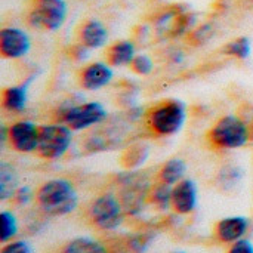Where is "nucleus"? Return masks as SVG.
I'll list each match as a JSON object with an SVG mask.
<instances>
[{
	"label": "nucleus",
	"instance_id": "f257e3e1",
	"mask_svg": "<svg viewBox=\"0 0 253 253\" xmlns=\"http://www.w3.org/2000/svg\"><path fill=\"white\" fill-rule=\"evenodd\" d=\"M40 209L50 216H64L71 213L79 203L77 193L73 184L67 179H50L44 182L37 194Z\"/></svg>",
	"mask_w": 253,
	"mask_h": 253
},
{
	"label": "nucleus",
	"instance_id": "f03ea898",
	"mask_svg": "<svg viewBox=\"0 0 253 253\" xmlns=\"http://www.w3.org/2000/svg\"><path fill=\"white\" fill-rule=\"evenodd\" d=\"M187 119L185 105L181 101H163L153 107L147 116V125L159 136H170L178 133Z\"/></svg>",
	"mask_w": 253,
	"mask_h": 253
},
{
	"label": "nucleus",
	"instance_id": "7ed1b4c3",
	"mask_svg": "<svg viewBox=\"0 0 253 253\" xmlns=\"http://www.w3.org/2000/svg\"><path fill=\"white\" fill-rule=\"evenodd\" d=\"M209 142L219 150H236L245 147L251 139V130L245 119L225 116L211 129Z\"/></svg>",
	"mask_w": 253,
	"mask_h": 253
},
{
	"label": "nucleus",
	"instance_id": "20e7f679",
	"mask_svg": "<svg viewBox=\"0 0 253 253\" xmlns=\"http://www.w3.org/2000/svg\"><path fill=\"white\" fill-rule=\"evenodd\" d=\"M71 141H73L71 129L64 123L40 126L39 145L36 153L43 159L58 160L68 151Z\"/></svg>",
	"mask_w": 253,
	"mask_h": 253
},
{
	"label": "nucleus",
	"instance_id": "39448f33",
	"mask_svg": "<svg viewBox=\"0 0 253 253\" xmlns=\"http://www.w3.org/2000/svg\"><path fill=\"white\" fill-rule=\"evenodd\" d=\"M67 12L65 0H34L28 13V22L37 30L55 31L65 22Z\"/></svg>",
	"mask_w": 253,
	"mask_h": 253
},
{
	"label": "nucleus",
	"instance_id": "423d86ee",
	"mask_svg": "<svg viewBox=\"0 0 253 253\" xmlns=\"http://www.w3.org/2000/svg\"><path fill=\"white\" fill-rule=\"evenodd\" d=\"M120 184V203L125 213L136 215L141 212L144 202L150 193L148 179L139 172H127L119 176Z\"/></svg>",
	"mask_w": 253,
	"mask_h": 253
},
{
	"label": "nucleus",
	"instance_id": "0eeeda50",
	"mask_svg": "<svg viewBox=\"0 0 253 253\" xmlns=\"http://www.w3.org/2000/svg\"><path fill=\"white\" fill-rule=\"evenodd\" d=\"M125 209L120 200L113 194H102L95 199L89 208V218L99 230H116L123 222Z\"/></svg>",
	"mask_w": 253,
	"mask_h": 253
},
{
	"label": "nucleus",
	"instance_id": "6e6552de",
	"mask_svg": "<svg viewBox=\"0 0 253 253\" xmlns=\"http://www.w3.org/2000/svg\"><path fill=\"white\" fill-rule=\"evenodd\" d=\"M107 110L99 102H86L73 105L61 113V123L67 125L71 130H83L104 122Z\"/></svg>",
	"mask_w": 253,
	"mask_h": 253
},
{
	"label": "nucleus",
	"instance_id": "1a4fd4ad",
	"mask_svg": "<svg viewBox=\"0 0 253 253\" xmlns=\"http://www.w3.org/2000/svg\"><path fill=\"white\" fill-rule=\"evenodd\" d=\"M40 127L33 122H18L7 130V141L19 153H33L39 145Z\"/></svg>",
	"mask_w": 253,
	"mask_h": 253
},
{
	"label": "nucleus",
	"instance_id": "9d476101",
	"mask_svg": "<svg viewBox=\"0 0 253 253\" xmlns=\"http://www.w3.org/2000/svg\"><path fill=\"white\" fill-rule=\"evenodd\" d=\"M30 47H31V42L24 30L9 27L0 31V53L3 58L7 59L22 58L30 52Z\"/></svg>",
	"mask_w": 253,
	"mask_h": 253
},
{
	"label": "nucleus",
	"instance_id": "9b49d317",
	"mask_svg": "<svg viewBox=\"0 0 253 253\" xmlns=\"http://www.w3.org/2000/svg\"><path fill=\"white\" fill-rule=\"evenodd\" d=\"M197 206V187L191 179H182L173 187L172 208L179 215L191 213Z\"/></svg>",
	"mask_w": 253,
	"mask_h": 253
},
{
	"label": "nucleus",
	"instance_id": "f8f14e48",
	"mask_svg": "<svg viewBox=\"0 0 253 253\" xmlns=\"http://www.w3.org/2000/svg\"><path fill=\"white\" fill-rule=\"evenodd\" d=\"M113 79V70L104 62H93L83 68L80 74V84L86 90H98L107 86Z\"/></svg>",
	"mask_w": 253,
	"mask_h": 253
},
{
	"label": "nucleus",
	"instance_id": "ddd939ff",
	"mask_svg": "<svg viewBox=\"0 0 253 253\" xmlns=\"http://www.w3.org/2000/svg\"><path fill=\"white\" fill-rule=\"evenodd\" d=\"M249 230V219L245 216L224 218L216 224V237L222 243H236L245 237Z\"/></svg>",
	"mask_w": 253,
	"mask_h": 253
},
{
	"label": "nucleus",
	"instance_id": "4468645a",
	"mask_svg": "<svg viewBox=\"0 0 253 253\" xmlns=\"http://www.w3.org/2000/svg\"><path fill=\"white\" fill-rule=\"evenodd\" d=\"M108 40V31L105 25L98 19H90L83 24L80 30V43L87 49H99Z\"/></svg>",
	"mask_w": 253,
	"mask_h": 253
},
{
	"label": "nucleus",
	"instance_id": "2eb2a0df",
	"mask_svg": "<svg viewBox=\"0 0 253 253\" xmlns=\"http://www.w3.org/2000/svg\"><path fill=\"white\" fill-rule=\"evenodd\" d=\"M136 56L135 53V44L129 40H122L110 46L107 50V61L108 64L114 67H123V65H130L133 58Z\"/></svg>",
	"mask_w": 253,
	"mask_h": 253
},
{
	"label": "nucleus",
	"instance_id": "dca6fc26",
	"mask_svg": "<svg viewBox=\"0 0 253 253\" xmlns=\"http://www.w3.org/2000/svg\"><path fill=\"white\" fill-rule=\"evenodd\" d=\"M1 105L7 111L21 113L27 105V86L18 84L6 87L1 95Z\"/></svg>",
	"mask_w": 253,
	"mask_h": 253
},
{
	"label": "nucleus",
	"instance_id": "f3484780",
	"mask_svg": "<svg viewBox=\"0 0 253 253\" xmlns=\"http://www.w3.org/2000/svg\"><path fill=\"white\" fill-rule=\"evenodd\" d=\"M185 172H187V165L182 159H178V157L170 159L162 166L159 172V181L173 187L184 179Z\"/></svg>",
	"mask_w": 253,
	"mask_h": 253
},
{
	"label": "nucleus",
	"instance_id": "a211bd4d",
	"mask_svg": "<svg viewBox=\"0 0 253 253\" xmlns=\"http://www.w3.org/2000/svg\"><path fill=\"white\" fill-rule=\"evenodd\" d=\"M16 191H18L16 170L4 162L0 163V200L4 202L13 199Z\"/></svg>",
	"mask_w": 253,
	"mask_h": 253
},
{
	"label": "nucleus",
	"instance_id": "6ab92c4d",
	"mask_svg": "<svg viewBox=\"0 0 253 253\" xmlns=\"http://www.w3.org/2000/svg\"><path fill=\"white\" fill-rule=\"evenodd\" d=\"M61 253H111L104 245H101L96 240L80 237L68 242L62 249Z\"/></svg>",
	"mask_w": 253,
	"mask_h": 253
},
{
	"label": "nucleus",
	"instance_id": "aec40b11",
	"mask_svg": "<svg viewBox=\"0 0 253 253\" xmlns=\"http://www.w3.org/2000/svg\"><path fill=\"white\" fill-rule=\"evenodd\" d=\"M172 193H173L172 185L165 184V182H159L150 191V199H151L153 205H156L159 209L166 211L172 206Z\"/></svg>",
	"mask_w": 253,
	"mask_h": 253
},
{
	"label": "nucleus",
	"instance_id": "412c9836",
	"mask_svg": "<svg viewBox=\"0 0 253 253\" xmlns=\"http://www.w3.org/2000/svg\"><path fill=\"white\" fill-rule=\"evenodd\" d=\"M148 157V148L145 145H132L123 154L122 163L126 169H136L139 168Z\"/></svg>",
	"mask_w": 253,
	"mask_h": 253
},
{
	"label": "nucleus",
	"instance_id": "4be33fe9",
	"mask_svg": "<svg viewBox=\"0 0 253 253\" xmlns=\"http://www.w3.org/2000/svg\"><path fill=\"white\" fill-rule=\"evenodd\" d=\"M18 233V222L13 213L3 211L0 213V240L1 243L10 242Z\"/></svg>",
	"mask_w": 253,
	"mask_h": 253
},
{
	"label": "nucleus",
	"instance_id": "5701e85b",
	"mask_svg": "<svg viewBox=\"0 0 253 253\" xmlns=\"http://www.w3.org/2000/svg\"><path fill=\"white\" fill-rule=\"evenodd\" d=\"M224 53L234 56V58H239V59H246L251 55V40L248 37L234 39L228 44H225Z\"/></svg>",
	"mask_w": 253,
	"mask_h": 253
},
{
	"label": "nucleus",
	"instance_id": "b1692460",
	"mask_svg": "<svg viewBox=\"0 0 253 253\" xmlns=\"http://www.w3.org/2000/svg\"><path fill=\"white\" fill-rule=\"evenodd\" d=\"M153 242V234H135L129 236L125 242V252L126 253H144Z\"/></svg>",
	"mask_w": 253,
	"mask_h": 253
},
{
	"label": "nucleus",
	"instance_id": "393cba45",
	"mask_svg": "<svg viewBox=\"0 0 253 253\" xmlns=\"http://www.w3.org/2000/svg\"><path fill=\"white\" fill-rule=\"evenodd\" d=\"M130 67H132L133 73L141 74V76H148V74H151V71L154 68V64H153V61H151V58L148 55L142 53V55H136L133 58Z\"/></svg>",
	"mask_w": 253,
	"mask_h": 253
},
{
	"label": "nucleus",
	"instance_id": "a878e982",
	"mask_svg": "<svg viewBox=\"0 0 253 253\" xmlns=\"http://www.w3.org/2000/svg\"><path fill=\"white\" fill-rule=\"evenodd\" d=\"M240 176H242V173H240L239 169H236V168H224L221 170V173H219L218 181H219V184H222L224 188H231L240 181Z\"/></svg>",
	"mask_w": 253,
	"mask_h": 253
},
{
	"label": "nucleus",
	"instance_id": "bb28decb",
	"mask_svg": "<svg viewBox=\"0 0 253 253\" xmlns=\"http://www.w3.org/2000/svg\"><path fill=\"white\" fill-rule=\"evenodd\" d=\"M0 253H33L30 245L24 240H16V242H10L6 243Z\"/></svg>",
	"mask_w": 253,
	"mask_h": 253
},
{
	"label": "nucleus",
	"instance_id": "cd10ccee",
	"mask_svg": "<svg viewBox=\"0 0 253 253\" xmlns=\"http://www.w3.org/2000/svg\"><path fill=\"white\" fill-rule=\"evenodd\" d=\"M228 253H253V245L249 240L242 239V240L233 243V246H231Z\"/></svg>",
	"mask_w": 253,
	"mask_h": 253
},
{
	"label": "nucleus",
	"instance_id": "c85d7f7f",
	"mask_svg": "<svg viewBox=\"0 0 253 253\" xmlns=\"http://www.w3.org/2000/svg\"><path fill=\"white\" fill-rule=\"evenodd\" d=\"M33 197V193L28 187H21L18 188V191L13 196V200L16 202V205H27Z\"/></svg>",
	"mask_w": 253,
	"mask_h": 253
},
{
	"label": "nucleus",
	"instance_id": "c756f323",
	"mask_svg": "<svg viewBox=\"0 0 253 253\" xmlns=\"http://www.w3.org/2000/svg\"><path fill=\"white\" fill-rule=\"evenodd\" d=\"M249 130H251V136L253 135V123H252V126H249Z\"/></svg>",
	"mask_w": 253,
	"mask_h": 253
},
{
	"label": "nucleus",
	"instance_id": "7c9ffc66",
	"mask_svg": "<svg viewBox=\"0 0 253 253\" xmlns=\"http://www.w3.org/2000/svg\"><path fill=\"white\" fill-rule=\"evenodd\" d=\"M172 253H185V252H178V251H176V252H172Z\"/></svg>",
	"mask_w": 253,
	"mask_h": 253
}]
</instances>
